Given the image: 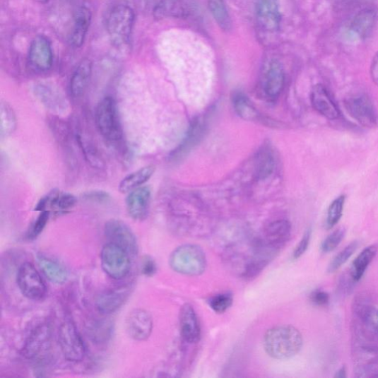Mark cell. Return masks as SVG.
<instances>
[{
	"label": "cell",
	"instance_id": "1",
	"mask_svg": "<svg viewBox=\"0 0 378 378\" xmlns=\"http://www.w3.org/2000/svg\"><path fill=\"white\" fill-rule=\"evenodd\" d=\"M303 337L298 329L291 325L272 327L263 339L267 354L277 360H285L297 355L303 347Z\"/></svg>",
	"mask_w": 378,
	"mask_h": 378
},
{
	"label": "cell",
	"instance_id": "2",
	"mask_svg": "<svg viewBox=\"0 0 378 378\" xmlns=\"http://www.w3.org/2000/svg\"><path fill=\"white\" fill-rule=\"evenodd\" d=\"M136 21V13L128 6L112 8L107 20V30L112 45L125 51L130 46Z\"/></svg>",
	"mask_w": 378,
	"mask_h": 378
},
{
	"label": "cell",
	"instance_id": "3",
	"mask_svg": "<svg viewBox=\"0 0 378 378\" xmlns=\"http://www.w3.org/2000/svg\"><path fill=\"white\" fill-rule=\"evenodd\" d=\"M95 120L97 129L102 137L110 143H117L123 139L124 131L116 100L107 96L98 104Z\"/></svg>",
	"mask_w": 378,
	"mask_h": 378
},
{
	"label": "cell",
	"instance_id": "4",
	"mask_svg": "<svg viewBox=\"0 0 378 378\" xmlns=\"http://www.w3.org/2000/svg\"><path fill=\"white\" fill-rule=\"evenodd\" d=\"M170 266L177 273L189 276L203 274L207 267V259L199 245L187 244L179 246L170 257Z\"/></svg>",
	"mask_w": 378,
	"mask_h": 378
},
{
	"label": "cell",
	"instance_id": "5",
	"mask_svg": "<svg viewBox=\"0 0 378 378\" xmlns=\"http://www.w3.org/2000/svg\"><path fill=\"white\" fill-rule=\"evenodd\" d=\"M58 340L66 360L73 363H78L84 360L86 355L85 344L72 320L66 319L61 324Z\"/></svg>",
	"mask_w": 378,
	"mask_h": 378
},
{
	"label": "cell",
	"instance_id": "6",
	"mask_svg": "<svg viewBox=\"0 0 378 378\" xmlns=\"http://www.w3.org/2000/svg\"><path fill=\"white\" fill-rule=\"evenodd\" d=\"M101 266L104 272L114 280H122L131 268L129 254L119 245L109 242L101 252Z\"/></svg>",
	"mask_w": 378,
	"mask_h": 378
},
{
	"label": "cell",
	"instance_id": "7",
	"mask_svg": "<svg viewBox=\"0 0 378 378\" xmlns=\"http://www.w3.org/2000/svg\"><path fill=\"white\" fill-rule=\"evenodd\" d=\"M16 284L25 298L40 301L45 297L47 287L40 273L30 262H24L16 273Z\"/></svg>",
	"mask_w": 378,
	"mask_h": 378
},
{
	"label": "cell",
	"instance_id": "8",
	"mask_svg": "<svg viewBox=\"0 0 378 378\" xmlns=\"http://www.w3.org/2000/svg\"><path fill=\"white\" fill-rule=\"evenodd\" d=\"M344 107L350 116L361 126L374 128L378 116L371 98L365 93H356L345 98Z\"/></svg>",
	"mask_w": 378,
	"mask_h": 378
},
{
	"label": "cell",
	"instance_id": "9",
	"mask_svg": "<svg viewBox=\"0 0 378 378\" xmlns=\"http://www.w3.org/2000/svg\"><path fill=\"white\" fill-rule=\"evenodd\" d=\"M281 12L277 0H257L256 23L260 34L273 36L281 26Z\"/></svg>",
	"mask_w": 378,
	"mask_h": 378
},
{
	"label": "cell",
	"instance_id": "10",
	"mask_svg": "<svg viewBox=\"0 0 378 378\" xmlns=\"http://www.w3.org/2000/svg\"><path fill=\"white\" fill-rule=\"evenodd\" d=\"M207 127L205 117H197L192 119L183 141L170 153L169 160L176 162L185 158L201 142Z\"/></svg>",
	"mask_w": 378,
	"mask_h": 378
},
{
	"label": "cell",
	"instance_id": "11",
	"mask_svg": "<svg viewBox=\"0 0 378 378\" xmlns=\"http://www.w3.org/2000/svg\"><path fill=\"white\" fill-rule=\"evenodd\" d=\"M104 232L110 242L119 245L130 256L138 254V243L136 236L126 223L120 220H110L105 225Z\"/></svg>",
	"mask_w": 378,
	"mask_h": 378
},
{
	"label": "cell",
	"instance_id": "12",
	"mask_svg": "<svg viewBox=\"0 0 378 378\" xmlns=\"http://www.w3.org/2000/svg\"><path fill=\"white\" fill-rule=\"evenodd\" d=\"M28 63L30 68L37 72H47L52 69L53 48L51 42L46 37L39 35L32 40L28 51Z\"/></svg>",
	"mask_w": 378,
	"mask_h": 378
},
{
	"label": "cell",
	"instance_id": "13",
	"mask_svg": "<svg viewBox=\"0 0 378 378\" xmlns=\"http://www.w3.org/2000/svg\"><path fill=\"white\" fill-rule=\"evenodd\" d=\"M158 18L188 19L199 13L196 0H156L153 8Z\"/></svg>",
	"mask_w": 378,
	"mask_h": 378
},
{
	"label": "cell",
	"instance_id": "14",
	"mask_svg": "<svg viewBox=\"0 0 378 378\" xmlns=\"http://www.w3.org/2000/svg\"><path fill=\"white\" fill-rule=\"evenodd\" d=\"M52 331L51 325L42 323L30 331L25 339L21 354L26 359L35 360L41 357L50 348Z\"/></svg>",
	"mask_w": 378,
	"mask_h": 378
},
{
	"label": "cell",
	"instance_id": "15",
	"mask_svg": "<svg viewBox=\"0 0 378 378\" xmlns=\"http://www.w3.org/2000/svg\"><path fill=\"white\" fill-rule=\"evenodd\" d=\"M129 336L137 341L149 338L153 330V319L149 312L143 309L131 311L126 321Z\"/></svg>",
	"mask_w": 378,
	"mask_h": 378
},
{
	"label": "cell",
	"instance_id": "16",
	"mask_svg": "<svg viewBox=\"0 0 378 378\" xmlns=\"http://www.w3.org/2000/svg\"><path fill=\"white\" fill-rule=\"evenodd\" d=\"M129 295L130 288L128 287L104 290L97 294L95 305L97 310L102 314H112L124 305Z\"/></svg>",
	"mask_w": 378,
	"mask_h": 378
},
{
	"label": "cell",
	"instance_id": "17",
	"mask_svg": "<svg viewBox=\"0 0 378 378\" xmlns=\"http://www.w3.org/2000/svg\"><path fill=\"white\" fill-rule=\"evenodd\" d=\"M285 83V74L283 66L277 60L271 61L263 74V91L270 100H275L281 95Z\"/></svg>",
	"mask_w": 378,
	"mask_h": 378
},
{
	"label": "cell",
	"instance_id": "18",
	"mask_svg": "<svg viewBox=\"0 0 378 378\" xmlns=\"http://www.w3.org/2000/svg\"><path fill=\"white\" fill-rule=\"evenodd\" d=\"M150 201L151 190L149 187H141L129 192L126 199L129 216L134 220H144L149 215Z\"/></svg>",
	"mask_w": 378,
	"mask_h": 378
},
{
	"label": "cell",
	"instance_id": "19",
	"mask_svg": "<svg viewBox=\"0 0 378 378\" xmlns=\"http://www.w3.org/2000/svg\"><path fill=\"white\" fill-rule=\"evenodd\" d=\"M310 100L314 108L329 120H337L341 116L340 110L326 88L318 84L311 91Z\"/></svg>",
	"mask_w": 378,
	"mask_h": 378
},
{
	"label": "cell",
	"instance_id": "20",
	"mask_svg": "<svg viewBox=\"0 0 378 378\" xmlns=\"http://www.w3.org/2000/svg\"><path fill=\"white\" fill-rule=\"evenodd\" d=\"M179 330L182 338L188 343H199L201 338V327L193 306L185 304L179 312Z\"/></svg>",
	"mask_w": 378,
	"mask_h": 378
},
{
	"label": "cell",
	"instance_id": "21",
	"mask_svg": "<svg viewBox=\"0 0 378 378\" xmlns=\"http://www.w3.org/2000/svg\"><path fill=\"white\" fill-rule=\"evenodd\" d=\"M292 233L290 223L286 220H277L269 223L263 233V242L278 252L289 241Z\"/></svg>",
	"mask_w": 378,
	"mask_h": 378
},
{
	"label": "cell",
	"instance_id": "22",
	"mask_svg": "<svg viewBox=\"0 0 378 378\" xmlns=\"http://www.w3.org/2000/svg\"><path fill=\"white\" fill-rule=\"evenodd\" d=\"M377 21V10L373 7L365 8L355 15L350 30L358 39L366 40L373 34Z\"/></svg>",
	"mask_w": 378,
	"mask_h": 378
},
{
	"label": "cell",
	"instance_id": "23",
	"mask_svg": "<svg viewBox=\"0 0 378 378\" xmlns=\"http://www.w3.org/2000/svg\"><path fill=\"white\" fill-rule=\"evenodd\" d=\"M37 261L42 274L55 285H63L68 281L69 271L61 263L44 254H38Z\"/></svg>",
	"mask_w": 378,
	"mask_h": 378
},
{
	"label": "cell",
	"instance_id": "24",
	"mask_svg": "<svg viewBox=\"0 0 378 378\" xmlns=\"http://www.w3.org/2000/svg\"><path fill=\"white\" fill-rule=\"evenodd\" d=\"M40 102L49 110L61 113L68 108V102L59 90L47 85L40 84L35 89Z\"/></svg>",
	"mask_w": 378,
	"mask_h": 378
},
{
	"label": "cell",
	"instance_id": "25",
	"mask_svg": "<svg viewBox=\"0 0 378 378\" xmlns=\"http://www.w3.org/2000/svg\"><path fill=\"white\" fill-rule=\"evenodd\" d=\"M91 21L92 13L88 8L83 6L77 10L69 39L73 47L79 48L84 44Z\"/></svg>",
	"mask_w": 378,
	"mask_h": 378
},
{
	"label": "cell",
	"instance_id": "26",
	"mask_svg": "<svg viewBox=\"0 0 378 378\" xmlns=\"http://www.w3.org/2000/svg\"><path fill=\"white\" fill-rule=\"evenodd\" d=\"M93 64L89 59H82L77 65L70 81V92L79 98L86 91L92 76Z\"/></svg>",
	"mask_w": 378,
	"mask_h": 378
},
{
	"label": "cell",
	"instance_id": "27",
	"mask_svg": "<svg viewBox=\"0 0 378 378\" xmlns=\"http://www.w3.org/2000/svg\"><path fill=\"white\" fill-rule=\"evenodd\" d=\"M86 333L95 344L107 343L113 336L114 324L106 319H93L85 325Z\"/></svg>",
	"mask_w": 378,
	"mask_h": 378
},
{
	"label": "cell",
	"instance_id": "28",
	"mask_svg": "<svg viewBox=\"0 0 378 378\" xmlns=\"http://www.w3.org/2000/svg\"><path fill=\"white\" fill-rule=\"evenodd\" d=\"M73 135L88 163L95 169H103L105 167V160L95 144L87 137L82 135L81 130L76 129Z\"/></svg>",
	"mask_w": 378,
	"mask_h": 378
},
{
	"label": "cell",
	"instance_id": "29",
	"mask_svg": "<svg viewBox=\"0 0 378 378\" xmlns=\"http://www.w3.org/2000/svg\"><path fill=\"white\" fill-rule=\"evenodd\" d=\"M232 102L237 116L248 122H259L261 114L254 107L249 98L241 91L232 94Z\"/></svg>",
	"mask_w": 378,
	"mask_h": 378
},
{
	"label": "cell",
	"instance_id": "30",
	"mask_svg": "<svg viewBox=\"0 0 378 378\" xmlns=\"http://www.w3.org/2000/svg\"><path fill=\"white\" fill-rule=\"evenodd\" d=\"M378 252L377 244H371L361 252L353 262L350 276L354 283H358L365 276Z\"/></svg>",
	"mask_w": 378,
	"mask_h": 378
},
{
	"label": "cell",
	"instance_id": "31",
	"mask_svg": "<svg viewBox=\"0 0 378 378\" xmlns=\"http://www.w3.org/2000/svg\"><path fill=\"white\" fill-rule=\"evenodd\" d=\"M155 171L154 166H146L126 176L119 184V190L122 193H129L143 186L153 175Z\"/></svg>",
	"mask_w": 378,
	"mask_h": 378
},
{
	"label": "cell",
	"instance_id": "32",
	"mask_svg": "<svg viewBox=\"0 0 378 378\" xmlns=\"http://www.w3.org/2000/svg\"><path fill=\"white\" fill-rule=\"evenodd\" d=\"M208 10L221 30H232V20L228 12L225 0H206Z\"/></svg>",
	"mask_w": 378,
	"mask_h": 378
},
{
	"label": "cell",
	"instance_id": "33",
	"mask_svg": "<svg viewBox=\"0 0 378 378\" xmlns=\"http://www.w3.org/2000/svg\"><path fill=\"white\" fill-rule=\"evenodd\" d=\"M275 160L268 147H263L258 152L255 160V177L258 180L268 178L273 172Z\"/></svg>",
	"mask_w": 378,
	"mask_h": 378
},
{
	"label": "cell",
	"instance_id": "34",
	"mask_svg": "<svg viewBox=\"0 0 378 378\" xmlns=\"http://www.w3.org/2000/svg\"><path fill=\"white\" fill-rule=\"evenodd\" d=\"M50 195L49 208L57 213H64L71 211L77 204L76 196L68 192H61L54 190Z\"/></svg>",
	"mask_w": 378,
	"mask_h": 378
},
{
	"label": "cell",
	"instance_id": "35",
	"mask_svg": "<svg viewBox=\"0 0 378 378\" xmlns=\"http://www.w3.org/2000/svg\"><path fill=\"white\" fill-rule=\"evenodd\" d=\"M18 120L12 107L6 102L0 105V137L2 139L11 136L16 129Z\"/></svg>",
	"mask_w": 378,
	"mask_h": 378
},
{
	"label": "cell",
	"instance_id": "36",
	"mask_svg": "<svg viewBox=\"0 0 378 378\" xmlns=\"http://www.w3.org/2000/svg\"><path fill=\"white\" fill-rule=\"evenodd\" d=\"M346 201V196L342 194L337 197L329 206L326 213V227L332 229L341 220Z\"/></svg>",
	"mask_w": 378,
	"mask_h": 378
},
{
	"label": "cell",
	"instance_id": "37",
	"mask_svg": "<svg viewBox=\"0 0 378 378\" xmlns=\"http://www.w3.org/2000/svg\"><path fill=\"white\" fill-rule=\"evenodd\" d=\"M358 242L353 241L342 249L330 262L327 268V272L335 273L339 270L353 256L358 248Z\"/></svg>",
	"mask_w": 378,
	"mask_h": 378
},
{
	"label": "cell",
	"instance_id": "38",
	"mask_svg": "<svg viewBox=\"0 0 378 378\" xmlns=\"http://www.w3.org/2000/svg\"><path fill=\"white\" fill-rule=\"evenodd\" d=\"M234 302V295L231 292L220 293L213 295L208 300L209 307L217 314H223Z\"/></svg>",
	"mask_w": 378,
	"mask_h": 378
},
{
	"label": "cell",
	"instance_id": "39",
	"mask_svg": "<svg viewBox=\"0 0 378 378\" xmlns=\"http://www.w3.org/2000/svg\"><path fill=\"white\" fill-rule=\"evenodd\" d=\"M50 128L56 140L61 144L69 145L72 131L70 126L58 118H53L50 121Z\"/></svg>",
	"mask_w": 378,
	"mask_h": 378
},
{
	"label": "cell",
	"instance_id": "40",
	"mask_svg": "<svg viewBox=\"0 0 378 378\" xmlns=\"http://www.w3.org/2000/svg\"><path fill=\"white\" fill-rule=\"evenodd\" d=\"M270 260L256 255L242 271V277L245 279H252L256 277L268 266Z\"/></svg>",
	"mask_w": 378,
	"mask_h": 378
},
{
	"label": "cell",
	"instance_id": "41",
	"mask_svg": "<svg viewBox=\"0 0 378 378\" xmlns=\"http://www.w3.org/2000/svg\"><path fill=\"white\" fill-rule=\"evenodd\" d=\"M50 216L51 211H41L36 220L30 227L26 238L30 241L37 239L44 231L49 219H50Z\"/></svg>",
	"mask_w": 378,
	"mask_h": 378
},
{
	"label": "cell",
	"instance_id": "42",
	"mask_svg": "<svg viewBox=\"0 0 378 378\" xmlns=\"http://www.w3.org/2000/svg\"><path fill=\"white\" fill-rule=\"evenodd\" d=\"M346 235L344 228H338L329 235L321 244V251L324 254L335 251Z\"/></svg>",
	"mask_w": 378,
	"mask_h": 378
},
{
	"label": "cell",
	"instance_id": "43",
	"mask_svg": "<svg viewBox=\"0 0 378 378\" xmlns=\"http://www.w3.org/2000/svg\"><path fill=\"white\" fill-rule=\"evenodd\" d=\"M358 313L372 330L378 333V309L368 305H358Z\"/></svg>",
	"mask_w": 378,
	"mask_h": 378
},
{
	"label": "cell",
	"instance_id": "44",
	"mask_svg": "<svg viewBox=\"0 0 378 378\" xmlns=\"http://www.w3.org/2000/svg\"><path fill=\"white\" fill-rule=\"evenodd\" d=\"M84 200L100 204L108 203L111 201L110 194L102 190H92L82 194Z\"/></svg>",
	"mask_w": 378,
	"mask_h": 378
},
{
	"label": "cell",
	"instance_id": "45",
	"mask_svg": "<svg viewBox=\"0 0 378 378\" xmlns=\"http://www.w3.org/2000/svg\"><path fill=\"white\" fill-rule=\"evenodd\" d=\"M312 237V229L309 228L306 230L302 240L295 247L293 253V259H298L302 257L307 251Z\"/></svg>",
	"mask_w": 378,
	"mask_h": 378
},
{
	"label": "cell",
	"instance_id": "46",
	"mask_svg": "<svg viewBox=\"0 0 378 378\" xmlns=\"http://www.w3.org/2000/svg\"><path fill=\"white\" fill-rule=\"evenodd\" d=\"M309 300L315 306L324 307L330 305L331 297L327 292L317 289L310 293Z\"/></svg>",
	"mask_w": 378,
	"mask_h": 378
},
{
	"label": "cell",
	"instance_id": "47",
	"mask_svg": "<svg viewBox=\"0 0 378 378\" xmlns=\"http://www.w3.org/2000/svg\"><path fill=\"white\" fill-rule=\"evenodd\" d=\"M158 271L157 263L150 256H144L141 264V273L146 277H152Z\"/></svg>",
	"mask_w": 378,
	"mask_h": 378
},
{
	"label": "cell",
	"instance_id": "48",
	"mask_svg": "<svg viewBox=\"0 0 378 378\" xmlns=\"http://www.w3.org/2000/svg\"><path fill=\"white\" fill-rule=\"evenodd\" d=\"M370 76L374 83L378 86V52L374 55L372 59Z\"/></svg>",
	"mask_w": 378,
	"mask_h": 378
},
{
	"label": "cell",
	"instance_id": "49",
	"mask_svg": "<svg viewBox=\"0 0 378 378\" xmlns=\"http://www.w3.org/2000/svg\"><path fill=\"white\" fill-rule=\"evenodd\" d=\"M49 203H50V195L48 194L42 197L37 204L35 210L40 212L48 210Z\"/></svg>",
	"mask_w": 378,
	"mask_h": 378
},
{
	"label": "cell",
	"instance_id": "50",
	"mask_svg": "<svg viewBox=\"0 0 378 378\" xmlns=\"http://www.w3.org/2000/svg\"><path fill=\"white\" fill-rule=\"evenodd\" d=\"M348 377V371L347 368L345 367H342L340 368L335 374V377L338 378H345Z\"/></svg>",
	"mask_w": 378,
	"mask_h": 378
},
{
	"label": "cell",
	"instance_id": "51",
	"mask_svg": "<svg viewBox=\"0 0 378 378\" xmlns=\"http://www.w3.org/2000/svg\"><path fill=\"white\" fill-rule=\"evenodd\" d=\"M35 1H36V2L39 3V4H45L48 3L49 1H50V0H35Z\"/></svg>",
	"mask_w": 378,
	"mask_h": 378
}]
</instances>
